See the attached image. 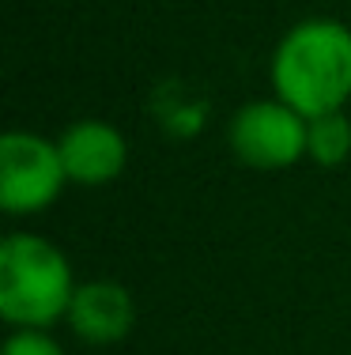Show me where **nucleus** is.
Listing matches in <instances>:
<instances>
[{
  "label": "nucleus",
  "mask_w": 351,
  "mask_h": 355,
  "mask_svg": "<svg viewBox=\"0 0 351 355\" xmlns=\"http://www.w3.org/2000/svg\"><path fill=\"white\" fill-rule=\"evenodd\" d=\"M227 144L234 159L253 171H287L306 159V117L283 98H257L234 110Z\"/></svg>",
  "instance_id": "obj_4"
},
{
  "label": "nucleus",
  "mask_w": 351,
  "mask_h": 355,
  "mask_svg": "<svg viewBox=\"0 0 351 355\" xmlns=\"http://www.w3.org/2000/svg\"><path fill=\"white\" fill-rule=\"evenodd\" d=\"M276 98L303 117L344 110L351 98V27L340 19H303L272 53Z\"/></svg>",
  "instance_id": "obj_1"
},
{
  "label": "nucleus",
  "mask_w": 351,
  "mask_h": 355,
  "mask_svg": "<svg viewBox=\"0 0 351 355\" xmlns=\"http://www.w3.org/2000/svg\"><path fill=\"white\" fill-rule=\"evenodd\" d=\"M351 155V117L344 110L306 117V159L317 166H340Z\"/></svg>",
  "instance_id": "obj_7"
},
{
  "label": "nucleus",
  "mask_w": 351,
  "mask_h": 355,
  "mask_svg": "<svg viewBox=\"0 0 351 355\" xmlns=\"http://www.w3.org/2000/svg\"><path fill=\"white\" fill-rule=\"evenodd\" d=\"M76 276L61 246L30 231L0 242V318L12 329H49L69 318Z\"/></svg>",
  "instance_id": "obj_2"
},
{
  "label": "nucleus",
  "mask_w": 351,
  "mask_h": 355,
  "mask_svg": "<svg viewBox=\"0 0 351 355\" xmlns=\"http://www.w3.org/2000/svg\"><path fill=\"white\" fill-rule=\"evenodd\" d=\"M61 148V163L72 185L83 189H98L121 178L125 163H129V144H125L121 129L102 117H80L57 137Z\"/></svg>",
  "instance_id": "obj_5"
},
{
  "label": "nucleus",
  "mask_w": 351,
  "mask_h": 355,
  "mask_svg": "<svg viewBox=\"0 0 351 355\" xmlns=\"http://www.w3.org/2000/svg\"><path fill=\"white\" fill-rule=\"evenodd\" d=\"M69 185L57 140L12 129L0 137V208L8 216H38Z\"/></svg>",
  "instance_id": "obj_3"
},
{
  "label": "nucleus",
  "mask_w": 351,
  "mask_h": 355,
  "mask_svg": "<svg viewBox=\"0 0 351 355\" xmlns=\"http://www.w3.org/2000/svg\"><path fill=\"white\" fill-rule=\"evenodd\" d=\"M64 321L83 344H117L136 325V302L117 280H87L76 287Z\"/></svg>",
  "instance_id": "obj_6"
},
{
  "label": "nucleus",
  "mask_w": 351,
  "mask_h": 355,
  "mask_svg": "<svg viewBox=\"0 0 351 355\" xmlns=\"http://www.w3.org/2000/svg\"><path fill=\"white\" fill-rule=\"evenodd\" d=\"M0 355H64V348L49 336V329H15Z\"/></svg>",
  "instance_id": "obj_8"
}]
</instances>
